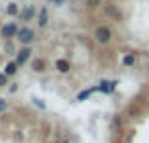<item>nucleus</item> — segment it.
Here are the masks:
<instances>
[{
	"instance_id": "1",
	"label": "nucleus",
	"mask_w": 149,
	"mask_h": 143,
	"mask_svg": "<svg viewBox=\"0 0 149 143\" xmlns=\"http://www.w3.org/2000/svg\"><path fill=\"white\" fill-rule=\"evenodd\" d=\"M94 37H96V41H98V43H108V41H110V37H112V31H110L108 27H98V29H96V33H94Z\"/></svg>"
},
{
	"instance_id": "2",
	"label": "nucleus",
	"mask_w": 149,
	"mask_h": 143,
	"mask_svg": "<svg viewBox=\"0 0 149 143\" xmlns=\"http://www.w3.org/2000/svg\"><path fill=\"white\" fill-rule=\"evenodd\" d=\"M19 27H17V23H8V25H4L2 27V37L4 39H10V37H15V35H19Z\"/></svg>"
},
{
	"instance_id": "3",
	"label": "nucleus",
	"mask_w": 149,
	"mask_h": 143,
	"mask_svg": "<svg viewBox=\"0 0 149 143\" xmlns=\"http://www.w3.org/2000/svg\"><path fill=\"white\" fill-rule=\"evenodd\" d=\"M19 41L21 43H31L33 39H35V33H33V29H29V27H25V29H21L19 31Z\"/></svg>"
},
{
	"instance_id": "4",
	"label": "nucleus",
	"mask_w": 149,
	"mask_h": 143,
	"mask_svg": "<svg viewBox=\"0 0 149 143\" xmlns=\"http://www.w3.org/2000/svg\"><path fill=\"white\" fill-rule=\"evenodd\" d=\"M29 55H31V49H21L19 51V55H17V66H21V63H25L27 59H29Z\"/></svg>"
},
{
	"instance_id": "5",
	"label": "nucleus",
	"mask_w": 149,
	"mask_h": 143,
	"mask_svg": "<svg viewBox=\"0 0 149 143\" xmlns=\"http://www.w3.org/2000/svg\"><path fill=\"white\" fill-rule=\"evenodd\" d=\"M17 72H19L17 61H8V63H6V68H4V76H15Z\"/></svg>"
},
{
	"instance_id": "6",
	"label": "nucleus",
	"mask_w": 149,
	"mask_h": 143,
	"mask_svg": "<svg viewBox=\"0 0 149 143\" xmlns=\"http://www.w3.org/2000/svg\"><path fill=\"white\" fill-rule=\"evenodd\" d=\"M55 68H57V72H61V74H68V72H70V61H65V59H57Z\"/></svg>"
},
{
	"instance_id": "7",
	"label": "nucleus",
	"mask_w": 149,
	"mask_h": 143,
	"mask_svg": "<svg viewBox=\"0 0 149 143\" xmlns=\"http://www.w3.org/2000/svg\"><path fill=\"white\" fill-rule=\"evenodd\" d=\"M35 72H43L45 68H47V61L45 59H33V66H31Z\"/></svg>"
},
{
	"instance_id": "8",
	"label": "nucleus",
	"mask_w": 149,
	"mask_h": 143,
	"mask_svg": "<svg viewBox=\"0 0 149 143\" xmlns=\"http://www.w3.org/2000/svg\"><path fill=\"white\" fill-rule=\"evenodd\" d=\"M100 90H102V92H112V90H114V82H110V84H108V82H102V84H100Z\"/></svg>"
},
{
	"instance_id": "9",
	"label": "nucleus",
	"mask_w": 149,
	"mask_h": 143,
	"mask_svg": "<svg viewBox=\"0 0 149 143\" xmlns=\"http://www.w3.org/2000/svg\"><path fill=\"white\" fill-rule=\"evenodd\" d=\"M47 19H49V17H47V10H41V15H39V25L45 27V25H47Z\"/></svg>"
},
{
	"instance_id": "10",
	"label": "nucleus",
	"mask_w": 149,
	"mask_h": 143,
	"mask_svg": "<svg viewBox=\"0 0 149 143\" xmlns=\"http://www.w3.org/2000/svg\"><path fill=\"white\" fill-rule=\"evenodd\" d=\"M6 13H8V15H17V13H19V6H17L15 2H10V4L6 6Z\"/></svg>"
},
{
	"instance_id": "11",
	"label": "nucleus",
	"mask_w": 149,
	"mask_h": 143,
	"mask_svg": "<svg viewBox=\"0 0 149 143\" xmlns=\"http://www.w3.org/2000/svg\"><path fill=\"white\" fill-rule=\"evenodd\" d=\"M33 15H35V10H33V8H27V10H23V19H25V21H27V19H31Z\"/></svg>"
},
{
	"instance_id": "12",
	"label": "nucleus",
	"mask_w": 149,
	"mask_h": 143,
	"mask_svg": "<svg viewBox=\"0 0 149 143\" xmlns=\"http://www.w3.org/2000/svg\"><path fill=\"white\" fill-rule=\"evenodd\" d=\"M133 61H135V55H125V59H123V63H125V66H131Z\"/></svg>"
},
{
	"instance_id": "13",
	"label": "nucleus",
	"mask_w": 149,
	"mask_h": 143,
	"mask_svg": "<svg viewBox=\"0 0 149 143\" xmlns=\"http://www.w3.org/2000/svg\"><path fill=\"white\" fill-rule=\"evenodd\" d=\"M100 2H102V0H86V4H88V6H92V8H96Z\"/></svg>"
},
{
	"instance_id": "14",
	"label": "nucleus",
	"mask_w": 149,
	"mask_h": 143,
	"mask_svg": "<svg viewBox=\"0 0 149 143\" xmlns=\"http://www.w3.org/2000/svg\"><path fill=\"white\" fill-rule=\"evenodd\" d=\"M106 13H108V15H112V17H118V13H116L112 6H106Z\"/></svg>"
},
{
	"instance_id": "15",
	"label": "nucleus",
	"mask_w": 149,
	"mask_h": 143,
	"mask_svg": "<svg viewBox=\"0 0 149 143\" xmlns=\"http://www.w3.org/2000/svg\"><path fill=\"white\" fill-rule=\"evenodd\" d=\"M6 106H8V104H6L2 98H0V112H4V110H6Z\"/></svg>"
},
{
	"instance_id": "16",
	"label": "nucleus",
	"mask_w": 149,
	"mask_h": 143,
	"mask_svg": "<svg viewBox=\"0 0 149 143\" xmlns=\"http://www.w3.org/2000/svg\"><path fill=\"white\" fill-rule=\"evenodd\" d=\"M90 92H92V90H86V92H82V94H80V96H78V98H80V100H84V98H86V96H90Z\"/></svg>"
},
{
	"instance_id": "17",
	"label": "nucleus",
	"mask_w": 149,
	"mask_h": 143,
	"mask_svg": "<svg viewBox=\"0 0 149 143\" xmlns=\"http://www.w3.org/2000/svg\"><path fill=\"white\" fill-rule=\"evenodd\" d=\"M6 84V76L4 74H0V86H4Z\"/></svg>"
},
{
	"instance_id": "18",
	"label": "nucleus",
	"mask_w": 149,
	"mask_h": 143,
	"mask_svg": "<svg viewBox=\"0 0 149 143\" xmlns=\"http://www.w3.org/2000/svg\"><path fill=\"white\" fill-rule=\"evenodd\" d=\"M61 143H68V141H61Z\"/></svg>"
},
{
	"instance_id": "19",
	"label": "nucleus",
	"mask_w": 149,
	"mask_h": 143,
	"mask_svg": "<svg viewBox=\"0 0 149 143\" xmlns=\"http://www.w3.org/2000/svg\"><path fill=\"white\" fill-rule=\"evenodd\" d=\"M57 2H61V0H57Z\"/></svg>"
}]
</instances>
